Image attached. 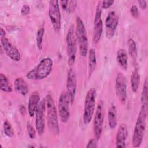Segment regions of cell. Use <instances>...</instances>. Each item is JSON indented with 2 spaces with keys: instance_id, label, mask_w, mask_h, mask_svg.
I'll return each mask as SVG.
<instances>
[{
  "instance_id": "6da1fadb",
  "label": "cell",
  "mask_w": 148,
  "mask_h": 148,
  "mask_svg": "<svg viewBox=\"0 0 148 148\" xmlns=\"http://www.w3.org/2000/svg\"><path fill=\"white\" fill-rule=\"evenodd\" d=\"M53 61L50 57L42 58L38 64L30 70L26 75L29 80H40L46 78L53 69Z\"/></svg>"
},
{
  "instance_id": "7a4b0ae2",
  "label": "cell",
  "mask_w": 148,
  "mask_h": 148,
  "mask_svg": "<svg viewBox=\"0 0 148 148\" xmlns=\"http://www.w3.org/2000/svg\"><path fill=\"white\" fill-rule=\"evenodd\" d=\"M147 109L141 107L135 125L132 138V145L134 147H138L142 143L146 127Z\"/></svg>"
},
{
  "instance_id": "3957f363",
  "label": "cell",
  "mask_w": 148,
  "mask_h": 148,
  "mask_svg": "<svg viewBox=\"0 0 148 148\" xmlns=\"http://www.w3.org/2000/svg\"><path fill=\"white\" fill-rule=\"evenodd\" d=\"M46 109L47 112V123L49 130L56 135L60 132L58 112L54 101L51 94H48L46 97Z\"/></svg>"
},
{
  "instance_id": "277c9868",
  "label": "cell",
  "mask_w": 148,
  "mask_h": 148,
  "mask_svg": "<svg viewBox=\"0 0 148 148\" xmlns=\"http://www.w3.org/2000/svg\"><path fill=\"white\" fill-rule=\"evenodd\" d=\"M75 35L79 45V52L82 57H86L88 53V38L84 24L79 16L76 18Z\"/></svg>"
},
{
  "instance_id": "5b68a950",
  "label": "cell",
  "mask_w": 148,
  "mask_h": 148,
  "mask_svg": "<svg viewBox=\"0 0 148 148\" xmlns=\"http://www.w3.org/2000/svg\"><path fill=\"white\" fill-rule=\"evenodd\" d=\"M96 97V90L94 88L89 89L86 93L83 116V120L86 124H89L92 120L95 109Z\"/></svg>"
},
{
  "instance_id": "8992f818",
  "label": "cell",
  "mask_w": 148,
  "mask_h": 148,
  "mask_svg": "<svg viewBox=\"0 0 148 148\" xmlns=\"http://www.w3.org/2000/svg\"><path fill=\"white\" fill-rule=\"evenodd\" d=\"M66 43L68 64L69 66H72L75 62L77 49V42L75 35V28L73 25H71L68 28L66 36Z\"/></svg>"
},
{
  "instance_id": "52a82bcc",
  "label": "cell",
  "mask_w": 148,
  "mask_h": 148,
  "mask_svg": "<svg viewBox=\"0 0 148 148\" xmlns=\"http://www.w3.org/2000/svg\"><path fill=\"white\" fill-rule=\"evenodd\" d=\"M93 119V130L95 139L98 140L102 135L105 118L104 102L101 100L97 105Z\"/></svg>"
},
{
  "instance_id": "ba28073f",
  "label": "cell",
  "mask_w": 148,
  "mask_h": 148,
  "mask_svg": "<svg viewBox=\"0 0 148 148\" xmlns=\"http://www.w3.org/2000/svg\"><path fill=\"white\" fill-rule=\"evenodd\" d=\"M48 13L54 30L58 32L61 27V17L58 1H49Z\"/></svg>"
},
{
  "instance_id": "9c48e42d",
  "label": "cell",
  "mask_w": 148,
  "mask_h": 148,
  "mask_svg": "<svg viewBox=\"0 0 148 148\" xmlns=\"http://www.w3.org/2000/svg\"><path fill=\"white\" fill-rule=\"evenodd\" d=\"M69 99L66 92H62L58 101V113L60 120L62 123H66L68 121L70 117Z\"/></svg>"
},
{
  "instance_id": "30bf717a",
  "label": "cell",
  "mask_w": 148,
  "mask_h": 148,
  "mask_svg": "<svg viewBox=\"0 0 148 148\" xmlns=\"http://www.w3.org/2000/svg\"><path fill=\"white\" fill-rule=\"evenodd\" d=\"M101 2H99L96 8L94 20V29L92 39L94 43H97L101 38L103 31V22L102 20V8L101 5Z\"/></svg>"
},
{
  "instance_id": "8fae6325",
  "label": "cell",
  "mask_w": 148,
  "mask_h": 148,
  "mask_svg": "<svg viewBox=\"0 0 148 148\" xmlns=\"http://www.w3.org/2000/svg\"><path fill=\"white\" fill-rule=\"evenodd\" d=\"M46 101L43 99L40 101L35 112V128L39 135L43 134L45 128Z\"/></svg>"
},
{
  "instance_id": "7c38bea8",
  "label": "cell",
  "mask_w": 148,
  "mask_h": 148,
  "mask_svg": "<svg viewBox=\"0 0 148 148\" xmlns=\"http://www.w3.org/2000/svg\"><path fill=\"white\" fill-rule=\"evenodd\" d=\"M115 89L119 101L122 103H125L127 98V84L126 78L121 72H118L117 74Z\"/></svg>"
},
{
  "instance_id": "4fadbf2b",
  "label": "cell",
  "mask_w": 148,
  "mask_h": 148,
  "mask_svg": "<svg viewBox=\"0 0 148 148\" xmlns=\"http://www.w3.org/2000/svg\"><path fill=\"white\" fill-rule=\"evenodd\" d=\"M119 24V16L117 13L114 11H110L105 21L106 37L108 39H112L116 32Z\"/></svg>"
},
{
  "instance_id": "5bb4252c",
  "label": "cell",
  "mask_w": 148,
  "mask_h": 148,
  "mask_svg": "<svg viewBox=\"0 0 148 148\" xmlns=\"http://www.w3.org/2000/svg\"><path fill=\"white\" fill-rule=\"evenodd\" d=\"M66 93L68 96L70 103H72L75 99L76 88H77V79L75 71L70 68L67 73L66 78Z\"/></svg>"
},
{
  "instance_id": "9a60e30c",
  "label": "cell",
  "mask_w": 148,
  "mask_h": 148,
  "mask_svg": "<svg viewBox=\"0 0 148 148\" xmlns=\"http://www.w3.org/2000/svg\"><path fill=\"white\" fill-rule=\"evenodd\" d=\"M1 47L6 55L13 61L18 62L21 59V54L18 49L6 37L1 38Z\"/></svg>"
},
{
  "instance_id": "2e32d148",
  "label": "cell",
  "mask_w": 148,
  "mask_h": 148,
  "mask_svg": "<svg viewBox=\"0 0 148 148\" xmlns=\"http://www.w3.org/2000/svg\"><path fill=\"white\" fill-rule=\"evenodd\" d=\"M128 138V128L125 124H122L118 128L116 137V146L125 147Z\"/></svg>"
},
{
  "instance_id": "e0dca14e",
  "label": "cell",
  "mask_w": 148,
  "mask_h": 148,
  "mask_svg": "<svg viewBox=\"0 0 148 148\" xmlns=\"http://www.w3.org/2000/svg\"><path fill=\"white\" fill-rule=\"evenodd\" d=\"M40 102V95L38 91L33 92L29 96L28 103V112L31 117L35 116L36 110Z\"/></svg>"
},
{
  "instance_id": "ac0fdd59",
  "label": "cell",
  "mask_w": 148,
  "mask_h": 148,
  "mask_svg": "<svg viewBox=\"0 0 148 148\" xmlns=\"http://www.w3.org/2000/svg\"><path fill=\"white\" fill-rule=\"evenodd\" d=\"M14 87L16 91L22 95L25 96L28 93V86L25 80L22 77H17L15 79Z\"/></svg>"
},
{
  "instance_id": "d6986e66",
  "label": "cell",
  "mask_w": 148,
  "mask_h": 148,
  "mask_svg": "<svg viewBox=\"0 0 148 148\" xmlns=\"http://www.w3.org/2000/svg\"><path fill=\"white\" fill-rule=\"evenodd\" d=\"M108 120L110 128H115L117 124V112L116 107L113 104L111 105L108 110Z\"/></svg>"
},
{
  "instance_id": "ffe728a7",
  "label": "cell",
  "mask_w": 148,
  "mask_h": 148,
  "mask_svg": "<svg viewBox=\"0 0 148 148\" xmlns=\"http://www.w3.org/2000/svg\"><path fill=\"white\" fill-rule=\"evenodd\" d=\"M117 61L120 66L124 70H127L128 67V55L123 49H120L117 52Z\"/></svg>"
},
{
  "instance_id": "44dd1931",
  "label": "cell",
  "mask_w": 148,
  "mask_h": 148,
  "mask_svg": "<svg viewBox=\"0 0 148 148\" xmlns=\"http://www.w3.org/2000/svg\"><path fill=\"white\" fill-rule=\"evenodd\" d=\"M88 74L90 76L95 71L97 65V57L95 50L91 48L88 51Z\"/></svg>"
},
{
  "instance_id": "7402d4cb",
  "label": "cell",
  "mask_w": 148,
  "mask_h": 148,
  "mask_svg": "<svg viewBox=\"0 0 148 148\" xmlns=\"http://www.w3.org/2000/svg\"><path fill=\"white\" fill-rule=\"evenodd\" d=\"M148 80L147 78L146 77L145 79V80L144 82L142 92H141V95H140V101L142 103L141 107L147 109H148Z\"/></svg>"
},
{
  "instance_id": "603a6c76",
  "label": "cell",
  "mask_w": 148,
  "mask_h": 148,
  "mask_svg": "<svg viewBox=\"0 0 148 148\" xmlns=\"http://www.w3.org/2000/svg\"><path fill=\"white\" fill-rule=\"evenodd\" d=\"M140 75L138 68H135L131 76V87L133 92H137L140 83Z\"/></svg>"
},
{
  "instance_id": "cb8c5ba5",
  "label": "cell",
  "mask_w": 148,
  "mask_h": 148,
  "mask_svg": "<svg viewBox=\"0 0 148 148\" xmlns=\"http://www.w3.org/2000/svg\"><path fill=\"white\" fill-rule=\"evenodd\" d=\"M0 88L5 92H11L13 91L10 82L8 77L2 73L0 74Z\"/></svg>"
},
{
  "instance_id": "d4e9b609",
  "label": "cell",
  "mask_w": 148,
  "mask_h": 148,
  "mask_svg": "<svg viewBox=\"0 0 148 148\" xmlns=\"http://www.w3.org/2000/svg\"><path fill=\"white\" fill-rule=\"evenodd\" d=\"M128 53L133 60H136L138 57L137 46L135 41L131 38H129L127 41Z\"/></svg>"
},
{
  "instance_id": "484cf974",
  "label": "cell",
  "mask_w": 148,
  "mask_h": 148,
  "mask_svg": "<svg viewBox=\"0 0 148 148\" xmlns=\"http://www.w3.org/2000/svg\"><path fill=\"white\" fill-rule=\"evenodd\" d=\"M44 34H45V28L43 26H42L39 27V29H38L37 33H36V46L39 51H40L42 49Z\"/></svg>"
},
{
  "instance_id": "4316f807",
  "label": "cell",
  "mask_w": 148,
  "mask_h": 148,
  "mask_svg": "<svg viewBox=\"0 0 148 148\" xmlns=\"http://www.w3.org/2000/svg\"><path fill=\"white\" fill-rule=\"evenodd\" d=\"M3 130L6 136L9 138H12L14 135L13 129L8 120H5L3 123Z\"/></svg>"
},
{
  "instance_id": "83f0119b",
  "label": "cell",
  "mask_w": 148,
  "mask_h": 148,
  "mask_svg": "<svg viewBox=\"0 0 148 148\" xmlns=\"http://www.w3.org/2000/svg\"><path fill=\"white\" fill-rule=\"evenodd\" d=\"M27 130L29 137L32 139H34L36 137V131L30 122L27 123Z\"/></svg>"
},
{
  "instance_id": "f1b7e54d",
  "label": "cell",
  "mask_w": 148,
  "mask_h": 148,
  "mask_svg": "<svg viewBox=\"0 0 148 148\" xmlns=\"http://www.w3.org/2000/svg\"><path fill=\"white\" fill-rule=\"evenodd\" d=\"M76 5L77 2L76 1H68L66 11L69 13L73 12L76 7Z\"/></svg>"
},
{
  "instance_id": "f546056e",
  "label": "cell",
  "mask_w": 148,
  "mask_h": 148,
  "mask_svg": "<svg viewBox=\"0 0 148 148\" xmlns=\"http://www.w3.org/2000/svg\"><path fill=\"white\" fill-rule=\"evenodd\" d=\"M130 13L134 18H138L139 17V10L136 5H134L130 8Z\"/></svg>"
},
{
  "instance_id": "4dcf8cb0",
  "label": "cell",
  "mask_w": 148,
  "mask_h": 148,
  "mask_svg": "<svg viewBox=\"0 0 148 148\" xmlns=\"http://www.w3.org/2000/svg\"><path fill=\"white\" fill-rule=\"evenodd\" d=\"M114 2V1L113 0H105L101 2V7L102 9H108L109 8H110Z\"/></svg>"
},
{
  "instance_id": "1f68e13d",
  "label": "cell",
  "mask_w": 148,
  "mask_h": 148,
  "mask_svg": "<svg viewBox=\"0 0 148 148\" xmlns=\"http://www.w3.org/2000/svg\"><path fill=\"white\" fill-rule=\"evenodd\" d=\"M30 12V7L28 5H24L21 9V14L25 16L27 15Z\"/></svg>"
},
{
  "instance_id": "d6a6232c",
  "label": "cell",
  "mask_w": 148,
  "mask_h": 148,
  "mask_svg": "<svg viewBox=\"0 0 148 148\" xmlns=\"http://www.w3.org/2000/svg\"><path fill=\"white\" fill-rule=\"evenodd\" d=\"M87 147H91V148H94L97 147V139H91L87 143V145L86 146Z\"/></svg>"
},
{
  "instance_id": "836d02e7",
  "label": "cell",
  "mask_w": 148,
  "mask_h": 148,
  "mask_svg": "<svg viewBox=\"0 0 148 148\" xmlns=\"http://www.w3.org/2000/svg\"><path fill=\"white\" fill-rule=\"evenodd\" d=\"M139 5L140 6V8L142 9V10H145L147 8V2L146 1H138Z\"/></svg>"
},
{
  "instance_id": "e575fe53",
  "label": "cell",
  "mask_w": 148,
  "mask_h": 148,
  "mask_svg": "<svg viewBox=\"0 0 148 148\" xmlns=\"http://www.w3.org/2000/svg\"><path fill=\"white\" fill-rule=\"evenodd\" d=\"M68 2V1H66V0H63V1H60V3H61V8H62L63 10H65V11L66 10Z\"/></svg>"
},
{
  "instance_id": "d590c367",
  "label": "cell",
  "mask_w": 148,
  "mask_h": 148,
  "mask_svg": "<svg viewBox=\"0 0 148 148\" xmlns=\"http://www.w3.org/2000/svg\"><path fill=\"white\" fill-rule=\"evenodd\" d=\"M19 111H20V113L22 114V115H25V112H26V109H25V108L24 106V105H21L19 107Z\"/></svg>"
},
{
  "instance_id": "8d00e7d4",
  "label": "cell",
  "mask_w": 148,
  "mask_h": 148,
  "mask_svg": "<svg viewBox=\"0 0 148 148\" xmlns=\"http://www.w3.org/2000/svg\"><path fill=\"white\" fill-rule=\"evenodd\" d=\"M5 35H6L5 31L2 28H0V36H1V38L5 37Z\"/></svg>"
}]
</instances>
